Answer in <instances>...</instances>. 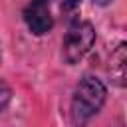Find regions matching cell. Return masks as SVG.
<instances>
[{"mask_svg":"<svg viewBox=\"0 0 127 127\" xmlns=\"http://www.w3.org/2000/svg\"><path fill=\"white\" fill-rule=\"evenodd\" d=\"M95 28L89 20L71 18L62 40V60L67 65H77L95 44Z\"/></svg>","mask_w":127,"mask_h":127,"instance_id":"2","label":"cell"},{"mask_svg":"<svg viewBox=\"0 0 127 127\" xmlns=\"http://www.w3.org/2000/svg\"><path fill=\"white\" fill-rule=\"evenodd\" d=\"M10 99H12V89H10V85H8L6 81H0V113L8 107Z\"/></svg>","mask_w":127,"mask_h":127,"instance_id":"5","label":"cell"},{"mask_svg":"<svg viewBox=\"0 0 127 127\" xmlns=\"http://www.w3.org/2000/svg\"><path fill=\"white\" fill-rule=\"evenodd\" d=\"M52 2L54 0H30L24 10L22 18L30 34L34 36H46L54 28V14H52Z\"/></svg>","mask_w":127,"mask_h":127,"instance_id":"3","label":"cell"},{"mask_svg":"<svg viewBox=\"0 0 127 127\" xmlns=\"http://www.w3.org/2000/svg\"><path fill=\"white\" fill-rule=\"evenodd\" d=\"M109 75L117 87H125V77H127V44L125 42H121L115 48V52L111 54Z\"/></svg>","mask_w":127,"mask_h":127,"instance_id":"4","label":"cell"},{"mask_svg":"<svg viewBox=\"0 0 127 127\" xmlns=\"http://www.w3.org/2000/svg\"><path fill=\"white\" fill-rule=\"evenodd\" d=\"M79 6H81V0H62V12L67 18H73L75 12L79 10Z\"/></svg>","mask_w":127,"mask_h":127,"instance_id":"6","label":"cell"},{"mask_svg":"<svg viewBox=\"0 0 127 127\" xmlns=\"http://www.w3.org/2000/svg\"><path fill=\"white\" fill-rule=\"evenodd\" d=\"M107 101V87L95 75H83L73 93L69 103V119L73 127H85L105 105Z\"/></svg>","mask_w":127,"mask_h":127,"instance_id":"1","label":"cell"},{"mask_svg":"<svg viewBox=\"0 0 127 127\" xmlns=\"http://www.w3.org/2000/svg\"><path fill=\"white\" fill-rule=\"evenodd\" d=\"M113 0H93V4H97V6H109Z\"/></svg>","mask_w":127,"mask_h":127,"instance_id":"7","label":"cell"}]
</instances>
